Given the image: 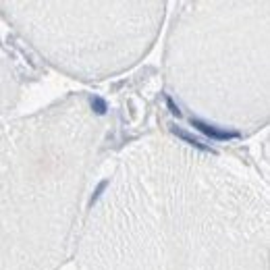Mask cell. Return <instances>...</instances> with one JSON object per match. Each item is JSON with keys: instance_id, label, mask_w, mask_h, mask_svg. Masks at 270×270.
<instances>
[{"instance_id": "1", "label": "cell", "mask_w": 270, "mask_h": 270, "mask_svg": "<svg viewBox=\"0 0 270 270\" xmlns=\"http://www.w3.org/2000/svg\"><path fill=\"white\" fill-rule=\"evenodd\" d=\"M192 125L195 129H199L202 133H206L208 137H212V139H218V142H225V139H235L239 133L235 131H225V129H216L214 125H208L204 121H197V118H192Z\"/></svg>"}, {"instance_id": "2", "label": "cell", "mask_w": 270, "mask_h": 270, "mask_svg": "<svg viewBox=\"0 0 270 270\" xmlns=\"http://www.w3.org/2000/svg\"><path fill=\"white\" fill-rule=\"evenodd\" d=\"M94 108H96V113H100V115H102V113H106V102H104V100H100V98H94Z\"/></svg>"}]
</instances>
